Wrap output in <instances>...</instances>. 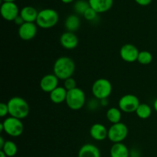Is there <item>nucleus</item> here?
<instances>
[{
  "instance_id": "ddd939ff",
  "label": "nucleus",
  "mask_w": 157,
  "mask_h": 157,
  "mask_svg": "<svg viewBox=\"0 0 157 157\" xmlns=\"http://www.w3.org/2000/svg\"><path fill=\"white\" fill-rule=\"evenodd\" d=\"M60 43L64 48L73 50L78 46V38L74 32H66L61 35Z\"/></svg>"
},
{
  "instance_id": "4be33fe9",
  "label": "nucleus",
  "mask_w": 157,
  "mask_h": 157,
  "mask_svg": "<svg viewBox=\"0 0 157 157\" xmlns=\"http://www.w3.org/2000/svg\"><path fill=\"white\" fill-rule=\"evenodd\" d=\"M136 113L137 117L140 119H147L152 114V109L150 105L145 103H142L139 105L137 110H136Z\"/></svg>"
},
{
  "instance_id": "dca6fc26",
  "label": "nucleus",
  "mask_w": 157,
  "mask_h": 157,
  "mask_svg": "<svg viewBox=\"0 0 157 157\" xmlns=\"http://www.w3.org/2000/svg\"><path fill=\"white\" fill-rule=\"evenodd\" d=\"M78 157H101V152L95 145L87 144L80 148Z\"/></svg>"
},
{
  "instance_id": "2f4dec72",
  "label": "nucleus",
  "mask_w": 157,
  "mask_h": 157,
  "mask_svg": "<svg viewBox=\"0 0 157 157\" xmlns=\"http://www.w3.org/2000/svg\"><path fill=\"white\" fill-rule=\"evenodd\" d=\"M101 102L102 103V104H101V105H103V106H106V105H107V99L101 100Z\"/></svg>"
},
{
  "instance_id": "7ed1b4c3",
  "label": "nucleus",
  "mask_w": 157,
  "mask_h": 157,
  "mask_svg": "<svg viewBox=\"0 0 157 157\" xmlns=\"http://www.w3.org/2000/svg\"><path fill=\"white\" fill-rule=\"evenodd\" d=\"M59 19L57 11L53 9H44L38 12L36 25L41 29H51L56 25Z\"/></svg>"
},
{
  "instance_id": "72a5a7b5",
  "label": "nucleus",
  "mask_w": 157,
  "mask_h": 157,
  "mask_svg": "<svg viewBox=\"0 0 157 157\" xmlns=\"http://www.w3.org/2000/svg\"><path fill=\"white\" fill-rule=\"evenodd\" d=\"M74 0H61V2H63L64 3H71Z\"/></svg>"
},
{
  "instance_id": "9b49d317",
  "label": "nucleus",
  "mask_w": 157,
  "mask_h": 157,
  "mask_svg": "<svg viewBox=\"0 0 157 157\" xmlns=\"http://www.w3.org/2000/svg\"><path fill=\"white\" fill-rule=\"evenodd\" d=\"M37 25L35 22H25L18 28V33L24 41H29L35 37L37 34Z\"/></svg>"
},
{
  "instance_id": "7c9ffc66",
  "label": "nucleus",
  "mask_w": 157,
  "mask_h": 157,
  "mask_svg": "<svg viewBox=\"0 0 157 157\" xmlns=\"http://www.w3.org/2000/svg\"><path fill=\"white\" fill-rule=\"evenodd\" d=\"M5 143H6V141L4 140L2 136H1V137H0V149H2L3 147H4Z\"/></svg>"
},
{
  "instance_id": "c9c22d12",
  "label": "nucleus",
  "mask_w": 157,
  "mask_h": 157,
  "mask_svg": "<svg viewBox=\"0 0 157 157\" xmlns=\"http://www.w3.org/2000/svg\"><path fill=\"white\" fill-rule=\"evenodd\" d=\"M3 2H15V0H2Z\"/></svg>"
},
{
  "instance_id": "423d86ee",
  "label": "nucleus",
  "mask_w": 157,
  "mask_h": 157,
  "mask_svg": "<svg viewBox=\"0 0 157 157\" xmlns=\"http://www.w3.org/2000/svg\"><path fill=\"white\" fill-rule=\"evenodd\" d=\"M2 124L4 131L12 137H18L21 136L24 131V125L21 120L13 117L6 118L2 122Z\"/></svg>"
},
{
  "instance_id": "aec40b11",
  "label": "nucleus",
  "mask_w": 157,
  "mask_h": 157,
  "mask_svg": "<svg viewBox=\"0 0 157 157\" xmlns=\"http://www.w3.org/2000/svg\"><path fill=\"white\" fill-rule=\"evenodd\" d=\"M64 26L67 32H75L81 26V20L77 15H70L65 20Z\"/></svg>"
},
{
  "instance_id": "f03ea898",
  "label": "nucleus",
  "mask_w": 157,
  "mask_h": 157,
  "mask_svg": "<svg viewBox=\"0 0 157 157\" xmlns=\"http://www.w3.org/2000/svg\"><path fill=\"white\" fill-rule=\"evenodd\" d=\"M9 114L10 117L24 119L29 113V105L27 101L21 97H13L7 103Z\"/></svg>"
},
{
  "instance_id": "6e6552de",
  "label": "nucleus",
  "mask_w": 157,
  "mask_h": 157,
  "mask_svg": "<svg viewBox=\"0 0 157 157\" xmlns=\"http://www.w3.org/2000/svg\"><path fill=\"white\" fill-rule=\"evenodd\" d=\"M140 104V100L136 95L126 94L121 97L119 100V109L125 113H133L136 112L138 107Z\"/></svg>"
},
{
  "instance_id": "1a4fd4ad",
  "label": "nucleus",
  "mask_w": 157,
  "mask_h": 157,
  "mask_svg": "<svg viewBox=\"0 0 157 157\" xmlns=\"http://www.w3.org/2000/svg\"><path fill=\"white\" fill-rule=\"evenodd\" d=\"M1 15L6 21H14L20 15V12L14 2H4L1 6Z\"/></svg>"
},
{
  "instance_id": "473e14b6",
  "label": "nucleus",
  "mask_w": 157,
  "mask_h": 157,
  "mask_svg": "<svg viewBox=\"0 0 157 157\" xmlns=\"http://www.w3.org/2000/svg\"><path fill=\"white\" fill-rule=\"evenodd\" d=\"M153 107H154V110H156V112L157 113V98L155 100L154 104H153Z\"/></svg>"
},
{
  "instance_id": "f257e3e1",
  "label": "nucleus",
  "mask_w": 157,
  "mask_h": 157,
  "mask_svg": "<svg viewBox=\"0 0 157 157\" xmlns=\"http://www.w3.org/2000/svg\"><path fill=\"white\" fill-rule=\"evenodd\" d=\"M75 71V63L69 57L63 56L55 61L53 67L54 75L59 80L65 81L72 78Z\"/></svg>"
},
{
  "instance_id": "20e7f679",
  "label": "nucleus",
  "mask_w": 157,
  "mask_h": 157,
  "mask_svg": "<svg viewBox=\"0 0 157 157\" xmlns=\"http://www.w3.org/2000/svg\"><path fill=\"white\" fill-rule=\"evenodd\" d=\"M65 102L71 110H80L84 107L86 103L85 93L84 90L78 87L68 90Z\"/></svg>"
},
{
  "instance_id": "6ab92c4d",
  "label": "nucleus",
  "mask_w": 157,
  "mask_h": 157,
  "mask_svg": "<svg viewBox=\"0 0 157 157\" xmlns=\"http://www.w3.org/2000/svg\"><path fill=\"white\" fill-rule=\"evenodd\" d=\"M67 90L64 87H58L53 91L51 92L50 99L54 104H61L66 101Z\"/></svg>"
},
{
  "instance_id": "c85d7f7f",
  "label": "nucleus",
  "mask_w": 157,
  "mask_h": 157,
  "mask_svg": "<svg viewBox=\"0 0 157 157\" xmlns=\"http://www.w3.org/2000/svg\"><path fill=\"white\" fill-rule=\"evenodd\" d=\"M135 2L140 6H146L150 5L152 2V0H135Z\"/></svg>"
},
{
  "instance_id": "a878e982",
  "label": "nucleus",
  "mask_w": 157,
  "mask_h": 157,
  "mask_svg": "<svg viewBox=\"0 0 157 157\" xmlns=\"http://www.w3.org/2000/svg\"><path fill=\"white\" fill-rule=\"evenodd\" d=\"M76 85H77L76 81H75V80L72 78H67V79H66L64 82V87L67 91L76 88L77 87Z\"/></svg>"
},
{
  "instance_id": "bb28decb",
  "label": "nucleus",
  "mask_w": 157,
  "mask_h": 157,
  "mask_svg": "<svg viewBox=\"0 0 157 157\" xmlns=\"http://www.w3.org/2000/svg\"><path fill=\"white\" fill-rule=\"evenodd\" d=\"M97 15H98V13H97L92 8L90 7L85 11V12H84L83 15H84V18L87 20H88V21H93V20L95 19V18L97 17Z\"/></svg>"
},
{
  "instance_id": "a211bd4d",
  "label": "nucleus",
  "mask_w": 157,
  "mask_h": 157,
  "mask_svg": "<svg viewBox=\"0 0 157 157\" xmlns=\"http://www.w3.org/2000/svg\"><path fill=\"white\" fill-rule=\"evenodd\" d=\"M110 153L111 157H129L130 153L125 144L117 143L111 147Z\"/></svg>"
},
{
  "instance_id": "f8f14e48",
  "label": "nucleus",
  "mask_w": 157,
  "mask_h": 157,
  "mask_svg": "<svg viewBox=\"0 0 157 157\" xmlns=\"http://www.w3.org/2000/svg\"><path fill=\"white\" fill-rule=\"evenodd\" d=\"M58 80L54 74L44 75L40 81V87L44 92L50 94L58 87Z\"/></svg>"
},
{
  "instance_id": "b1692460",
  "label": "nucleus",
  "mask_w": 157,
  "mask_h": 157,
  "mask_svg": "<svg viewBox=\"0 0 157 157\" xmlns=\"http://www.w3.org/2000/svg\"><path fill=\"white\" fill-rule=\"evenodd\" d=\"M152 61H153V55L150 52H147V51L140 52L137 58V61L140 64L147 65V64H150Z\"/></svg>"
},
{
  "instance_id": "cd10ccee",
  "label": "nucleus",
  "mask_w": 157,
  "mask_h": 157,
  "mask_svg": "<svg viewBox=\"0 0 157 157\" xmlns=\"http://www.w3.org/2000/svg\"><path fill=\"white\" fill-rule=\"evenodd\" d=\"M7 114H9V108H8L7 104L1 103L0 104V117H4Z\"/></svg>"
},
{
  "instance_id": "39448f33",
  "label": "nucleus",
  "mask_w": 157,
  "mask_h": 157,
  "mask_svg": "<svg viewBox=\"0 0 157 157\" xmlns=\"http://www.w3.org/2000/svg\"><path fill=\"white\" fill-rule=\"evenodd\" d=\"M92 94L95 98L100 100L107 99L111 94L112 84L109 80L100 78L95 81L92 85Z\"/></svg>"
},
{
  "instance_id": "c756f323",
  "label": "nucleus",
  "mask_w": 157,
  "mask_h": 157,
  "mask_svg": "<svg viewBox=\"0 0 157 157\" xmlns=\"http://www.w3.org/2000/svg\"><path fill=\"white\" fill-rule=\"evenodd\" d=\"M14 21H15V24H16L17 25H18V26H21V25H23L25 23L24 19H23V18H21V16L20 15H18V16L17 17V18H15V20H14Z\"/></svg>"
},
{
  "instance_id": "5701e85b",
  "label": "nucleus",
  "mask_w": 157,
  "mask_h": 157,
  "mask_svg": "<svg viewBox=\"0 0 157 157\" xmlns=\"http://www.w3.org/2000/svg\"><path fill=\"white\" fill-rule=\"evenodd\" d=\"M2 151L4 152L5 154L8 157H13L15 156L18 152V147L14 142L11 140H7L5 143V145L1 149Z\"/></svg>"
},
{
  "instance_id": "412c9836",
  "label": "nucleus",
  "mask_w": 157,
  "mask_h": 157,
  "mask_svg": "<svg viewBox=\"0 0 157 157\" xmlns=\"http://www.w3.org/2000/svg\"><path fill=\"white\" fill-rule=\"evenodd\" d=\"M106 116H107V120L112 124H114L121 122V117H122V113H121V110L119 108L110 107V108L107 110Z\"/></svg>"
},
{
  "instance_id": "f704fd0d",
  "label": "nucleus",
  "mask_w": 157,
  "mask_h": 157,
  "mask_svg": "<svg viewBox=\"0 0 157 157\" xmlns=\"http://www.w3.org/2000/svg\"><path fill=\"white\" fill-rule=\"evenodd\" d=\"M0 157H8V156H6V154H5L4 152L2 151V150H1V151H0Z\"/></svg>"
},
{
  "instance_id": "2eb2a0df",
  "label": "nucleus",
  "mask_w": 157,
  "mask_h": 157,
  "mask_svg": "<svg viewBox=\"0 0 157 157\" xmlns=\"http://www.w3.org/2000/svg\"><path fill=\"white\" fill-rule=\"evenodd\" d=\"M90 7L97 13H104L112 8L113 0H88Z\"/></svg>"
},
{
  "instance_id": "9d476101",
  "label": "nucleus",
  "mask_w": 157,
  "mask_h": 157,
  "mask_svg": "<svg viewBox=\"0 0 157 157\" xmlns=\"http://www.w3.org/2000/svg\"><path fill=\"white\" fill-rule=\"evenodd\" d=\"M139 53L137 48L132 44H125L120 50L121 58L127 63H133L137 61Z\"/></svg>"
},
{
  "instance_id": "393cba45",
  "label": "nucleus",
  "mask_w": 157,
  "mask_h": 157,
  "mask_svg": "<svg viewBox=\"0 0 157 157\" xmlns=\"http://www.w3.org/2000/svg\"><path fill=\"white\" fill-rule=\"evenodd\" d=\"M88 8H90L89 2L85 1V0H78L74 5V9H75V12L78 14H81V15H84L85 11Z\"/></svg>"
},
{
  "instance_id": "f3484780",
  "label": "nucleus",
  "mask_w": 157,
  "mask_h": 157,
  "mask_svg": "<svg viewBox=\"0 0 157 157\" xmlns=\"http://www.w3.org/2000/svg\"><path fill=\"white\" fill-rule=\"evenodd\" d=\"M38 12L32 6H25L20 11V15L24 19L25 22H36Z\"/></svg>"
},
{
  "instance_id": "4468645a",
  "label": "nucleus",
  "mask_w": 157,
  "mask_h": 157,
  "mask_svg": "<svg viewBox=\"0 0 157 157\" xmlns=\"http://www.w3.org/2000/svg\"><path fill=\"white\" fill-rule=\"evenodd\" d=\"M90 135L95 140L102 141L108 136V130L103 124H94L90 127Z\"/></svg>"
},
{
  "instance_id": "0eeeda50",
  "label": "nucleus",
  "mask_w": 157,
  "mask_h": 157,
  "mask_svg": "<svg viewBox=\"0 0 157 157\" xmlns=\"http://www.w3.org/2000/svg\"><path fill=\"white\" fill-rule=\"evenodd\" d=\"M128 135V128L124 123L112 124L108 130V138L113 144L122 143Z\"/></svg>"
}]
</instances>
